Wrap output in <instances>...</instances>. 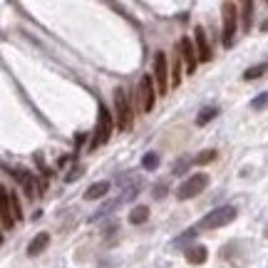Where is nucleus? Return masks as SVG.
I'll return each instance as SVG.
<instances>
[{
	"label": "nucleus",
	"instance_id": "a878e982",
	"mask_svg": "<svg viewBox=\"0 0 268 268\" xmlns=\"http://www.w3.org/2000/svg\"><path fill=\"white\" fill-rule=\"evenodd\" d=\"M8 196H10V209H13V216H15V221H20V219H23V211H20V201H17V196H15V194H10V191H8Z\"/></svg>",
	"mask_w": 268,
	"mask_h": 268
},
{
	"label": "nucleus",
	"instance_id": "412c9836",
	"mask_svg": "<svg viewBox=\"0 0 268 268\" xmlns=\"http://www.w3.org/2000/svg\"><path fill=\"white\" fill-rule=\"evenodd\" d=\"M266 107H268V92H261L258 97L251 99V110H253V112H261V110H266Z\"/></svg>",
	"mask_w": 268,
	"mask_h": 268
},
{
	"label": "nucleus",
	"instance_id": "f8f14e48",
	"mask_svg": "<svg viewBox=\"0 0 268 268\" xmlns=\"http://www.w3.org/2000/svg\"><path fill=\"white\" fill-rule=\"evenodd\" d=\"M47 243H50V234H47V231L37 234V236L30 241V246H28V256H37V253H43V251L47 249Z\"/></svg>",
	"mask_w": 268,
	"mask_h": 268
},
{
	"label": "nucleus",
	"instance_id": "20e7f679",
	"mask_svg": "<svg viewBox=\"0 0 268 268\" xmlns=\"http://www.w3.org/2000/svg\"><path fill=\"white\" fill-rule=\"evenodd\" d=\"M236 5L234 3H223V32H221V43L223 47H231L234 45V37H236Z\"/></svg>",
	"mask_w": 268,
	"mask_h": 268
},
{
	"label": "nucleus",
	"instance_id": "423d86ee",
	"mask_svg": "<svg viewBox=\"0 0 268 268\" xmlns=\"http://www.w3.org/2000/svg\"><path fill=\"white\" fill-rule=\"evenodd\" d=\"M154 82H157V92L167 95V90H169V67H167V55L164 52L154 55Z\"/></svg>",
	"mask_w": 268,
	"mask_h": 268
},
{
	"label": "nucleus",
	"instance_id": "c85d7f7f",
	"mask_svg": "<svg viewBox=\"0 0 268 268\" xmlns=\"http://www.w3.org/2000/svg\"><path fill=\"white\" fill-rule=\"evenodd\" d=\"M266 238H268V226H266Z\"/></svg>",
	"mask_w": 268,
	"mask_h": 268
},
{
	"label": "nucleus",
	"instance_id": "6ab92c4d",
	"mask_svg": "<svg viewBox=\"0 0 268 268\" xmlns=\"http://www.w3.org/2000/svg\"><path fill=\"white\" fill-rule=\"evenodd\" d=\"M142 167L149 169V172L157 169V167H159V154H157V152H147V154L142 157Z\"/></svg>",
	"mask_w": 268,
	"mask_h": 268
},
{
	"label": "nucleus",
	"instance_id": "0eeeda50",
	"mask_svg": "<svg viewBox=\"0 0 268 268\" xmlns=\"http://www.w3.org/2000/svg\"><path fill=\"white\" fill-rule=\"evenodd\" d=\"M139 102H142V112H152L154 110V85H152V75H144L139 79Z\"/></svg>",
	"mask_w": 268,
	"mask_h": 268
},
{
	"label": "nucleus",
	"instance_id": "a211bd4d",
	"mask_svg": "<svg viewBox=\"0 0 268 268\" xmlns=\"http://www.w3.org/2000/svg\"><path fill=\"white\" fill-rule=\"evenodd\" d=\"M196 234H199L196 229H189L187 234H181L179 238H174V241H172V246H174V249H184V246H187V243H191V241L196 238Z\"/></svg>",
	"mask_w": 268,
	"mask_h": 268
},
{
	"label": "nucleus",
	"instance_id": "6e6552de",
	"mask_svg": "<svg viewBox=\"0 0 268 268\" xmlns=\"http://www.w3.org/2000/svg\"><path fill=\"white\" fill-rule=\"evenodd\" d=\"M179 50H181V57H184V67H187V72L191 75L196 70V60H199V55H194V47H191V37H181Z\"/></svg>",
	"mask_w": 268,
	"mask_h": 268
},
{
	"label": "nucleus",
	"instance_id": "9b49d317",
	"mask_svg": "<svg viewBox=\"0 0 268 268\" xmlns=\"http://www.w3.org/2000/svg\"><path fill=\"white\" fill-rule=\"evenodd\" d=\"M122 204H125V199H122V196H114L112 201H107V204H102V206H99V209H97V211H95V214L90 216V223H97L99 219H105V216H112V214H114V211L119 209V206H122Z\"/></svg>",
	"mask_w": 268,
	"mask_h": 268
},
{
	"label": "nucleus",
	"instance_id": "39448f33",
	"mask_svg": "<svg viewBox=\"0 0 268 268\" xmlns=\"http://www.w3.org/2000/svg\"><path fill=\"white\" fill-rule=\"evenodd\" d=\"M206 184H209V176H206V174H194L191 179H187V181L179 187L176 199L187 201V199H191V196H199V194L206 189Z\"/></svg>",
	"mask_w": 268,
	"mask_h": 268
},
{
	"label": "nucleus",
	"instance_id": "f03ea898",
	"mask_svg": "<svg viewBox=\"0 0 268 268\" xmlns=\"http://www.w3.org/2000/svg\"><path fill=\"white\" fill-rule=\"evenodd\" d=\"M112 137V114L105 105H99V117H97V127H95V137L90 142V152L102 147V144H107Z\"/></svg>",
	"mask_w": 268,
	"mask_h": 268
},
{
	"label": "nucleus",
	"instance_id": "f257e3e1",
	"mask_svg": "<svg viewBox=\"0 0 268 268\" xmlns=\"http://www.w3.org/2000/svg\"><path fill=\"white\" fill-rule=\"evenodd\" d=\"M114 122L119 132H129L132 129V107L127 102V95L122 87L114 90Z\"/></svg>",
	"mask_w": 268,
	"mask_h": 268
},
{
	"label": "nucleus",
	"instance_id": "dca6fc26",
	"mask_svg": "<svg viewBox=\"0 0 268 268\" xmlns=\"http://www.w3.org/2000/svg\"><path fill=\"white\" fill-rule=\"evenodd\" d=\"M149 219V209H147V206H134V209L129 211V223H144V221H147Z\"/></svg>",
	"mask_w": 268,
	"mask_h": 268
},
{
	"label": "nucleus",
	"instance_id": "4be33fe9",
	"mask_svg": "<svg viewBox=\"0 0 268 268\" xmlns=\"http://www.w3.org/2000/svg\"><path fill=\"white\" fill-rule=\"evenodd\" d=\"M167 191H169V184L167 181H157L154 187H152V196L154 199H164V196H167Z\"/></svg>",
	"mask_w": 268,
	"mask_h": 268
},
{
	"label": "nucleus",
	"instance_id": "cd10ccee",
	"mask_svg": "<svg viewBox=\"0 0 268 268\" xmlns=\"http://www.w3.org/2000/svg\"><path fill=\"white\" fill-rule=\"evenodd\" d=\"M261 30H263V32H268V17H266L263 23H261Z\"/></svg>",
	"mask_w": 268,
	"mask_h": 268
},
{
	"label": "nucleus",
	"instance_id": "7ed1b4c3",
	"mask_svg": "<svg viewBox=\"0 0 268 268\" xmlns=\"http://www.w3.org/2000/svg\"><path fill=\"white\" fill-rule=\"evenodd\" d=\"M236 219V209L234 206H221V209H214L211 214H206L199 221V229H221V226L231 223Z\"/></svg>",
	"mask_w": 268,
	"mask_h": 268
},
{
	"label": "nucleus",
	"instance_id": "1a4fd4ad",
	"mask_svg": "<svg viewBox=\"0 0 268 268\" xmlns=\"http://www.w3.org/2000/svg\"><path fill=\"white\" fill-rule=\"evenodd\" d=\"M13 179L25 189V196L32 201V196H35V179H32V172H28V169H13Z\"/></svg>",
	"mask_w": 268,
	"mask_h": 268
},
{
	"label": "nucleus",
	"instance_id": "9d476101",
	"mask_svg": "<svg viewBox=\"0 0 268 268\" xmlns=\"http://www.w3.org/2000/svg\"><path fill=\"white\" fill-rule=\"evenodd\" d=\"M194 40H196L199 60H201V63H209V60H211V47H209V37H206V30H204V28H196V30H194Z\"/></svg>",
	"mask_w": 268,
	"mask_h": 268
},
{
	"label": "nucleus",
	"instance_id": "2eb2a0df",
	"mask_svg": "<svg viewBox=\"0 0 268 268\" xmlns=\"http://www.w3.org/2000/svg\"><path fill=\"white\" fill-rule=\"evenodd\" d=\"M187 261L194 263V266L204 263L206 261V249H204V246H189V249H187Z\"/></svg>",
	"mask_w": 268,
	"mask_h": 268
},
{
	"label": "nucleus",
	"instance_id": "4468645a",
	"mask_svg": "<svg viewBox=\"0 0 268 268\" xmlns=\"http://www.w3.org/2000/svg\"><path fill=\"white\" fill-rule=\"evenodd\" d=\"M110 191V181H97V184H92V187L85 191V199L87 201H92V199H102Z\"/></svg>",
	"mask_w": 268,
	"mask_h": 268
},
{
	"label": "nucleus",
	"instance_id": "5701e85b",
	"mask_svg": "<svg viewBox=\"0 0 268 268\" xmlns=\"http://www.w3.org/2000/svg\"><path fill=\"white\" fill-rule=\"evenodd\" d=\"M251 20H253V3H243V28L251 30Z\"/></svg>",
	"mask_w": 268,
	"mask_h": 268
},
{
	"label": "nucleus",
	"instance_id": "393cba45",
	"mask_svg": "<svg viewBox=\"0 0 268 268\" xmlns=\"http://www.w3.org/2000/svg\"><path fill=\"white\" fill-rule=\"evenodd\" d=\"M266 67H268V65H256V67H249V70L243 72V79H256V77H261Z\"/></svg>",
	"mask_w": 268,
	"mask_h": 268
},
{
	"label": "nucleus",
	"instance_id": "ddd939ff",
	"mask_svg": "<svg viewBox=\"0 0 268 268\" xmlns=\"http://www.w3.org/2000/svg\"><path fill=\"white\" fill-rule=\"evenodd\" d=\"M0 201H3V209H0V216H3V229H13V209H10V196L8 191L3 189V194H0Z\"/></svg>",
	"mask_w": 268,
	"mask_h": 268
},
{
	"label": "nucleus",
	"instance_id": "aec40b11",
	"mask_svg": "<svg viewBox=\"0 0 268 268\" xmlns=\"http://www.w3.org/2000/svg\"><path fill=\"white\" fill-rule=\"evenodd\" d=\"M191 167V159H187V157H181V159H176L174 164H172V174H187V169Z\"/></svg>",
	"mask_w": 268,
	"mask_h": 268
},
{
	"label": "nucleus",
	"instance_id": "bb28decb",
	"mask_svg": "<svg viewBox=\"0 0 268 268\" xmlns=\"http://www.w3.org/2000/svg\"><path fill=\"white\" fill-rule=\"evenodd\" d=\"M214 157H216V152H214V149H206V152H201V154L194 159V164H206V161H211Z\"/></svg>",
	"mask_w": 268,
	"mask_h": 268
},
{
	"label": "nucleus",
	"instance_id": "f3484780",
	"mask_svg": "<svg viewBox=\"0 0 268 268\" xmlns=\"http://www.w3.org/2000/svg\"><path fill=\"white\" fill-rule=\"evenodd\" d=\"M216 114H219V110H216V107H204V110H201V112L196 114V125H199V127L209 125V122H211V119H214Z\"/></svg>",
	"mask_w": 268,
	"mask_h": 268
},
{
	"label": "nucleus",
	"instance_id": "b1692460",
	"mask_svg": "<svg viewBox=\"0 0 268 268\" xmlns=\"http://www.w3.org/2000/svg\"><path fill=\"white\" fill-rule=\"evenodd\" d=\"M82 174H85V167H82V164H75V167L65 174V181H67V184H70V181H77Z\"/></svg>",
	"mask_w": 268,
	"mask_h": 268
}]
</instances>
